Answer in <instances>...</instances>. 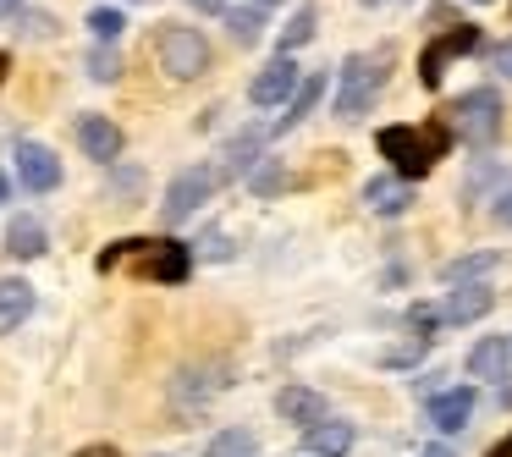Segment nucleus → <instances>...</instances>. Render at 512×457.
<instances>
[{
    "label": "nucleus",
    "mask_w": 512,
    "mask_h": 457,
    "mask_svg": "<svg viewBox=\"0 0 512 457\" xmlns=\"http://www.w3.org/2000/svg\"><path fill=\"white\" fill-rule=\"evenodd\" d=\"M28 314H34V287H28V281H17V276H6V281H0V336L17 331Z\"/></svg>",
    "instance_id": "dca6fc26"
},
{
    "label": "nucleus",
    "mask_w": 512,
    "mask_h": 457,
    "mask_svg": "<svg viewBox=\"0 0 512 457\" xmlns=\"http://www.w3.org/2000/svg\"><path fill=\"white\" fill-rule=\"evenodd\" d=\"M155 56H160V67H166V78H177V83L199 78V72L210 67V45H204V34H199V28H182V23L160 28Z\"/></svg>",
    "instance_id": "39448f33"
},
{
    "label": "nucleus",
    "mask_w": 512,
    "mask_h": 457,
    "mask_svg": "<svg viewBox=\"0 0 512 457\" xmlns=\"http://www.w3.org/2000/svg\"><path fill=\"white\" fill-rule=\"evenodd\" d=\"M78 457H122V452H116V446H83Z\"/></svg>",
    "instance_id": "473e14b6"
},
{
    "label": "nucleus",
    "mask_w": 512,
    "mask_h": 457,
    "mask_svg": "<svg viewBox=\"0 0 512 457\" xmlns=\"http://www.w3.org/2000/svg\"><path fill=\"white\" fill-rule=\"evenodd\" d=\"M490 457H512V435H507V441H501V446H496V452H490Z\"/></svg>",
    "instance_id": "c9c22d12"
},
{
    "label": "nucleus",
    "mask_w": 512,
    "mask_h": 457,
    "mask_svg": "<svg viewBox=\"0 0 512 457\" xmlns=\"http://www.w3.org/2000/svg\"><path fill=\"white\" fill-rule=\"evenodd\" d=\"M380 89H386V50L380 56H369V50L347 56L336 72V116H364L380 100Z\"/></svg>",
    "instance_id": "7ed1b4c3"
},
{
    "label": "nucleus",
    "mask_w": 512,
    "mask_h": 457,
    "mask_svg": "<svg viewBox=\"0 0 512 457\" xmlns=\"http://www.w3.org/2000/svg\"><path fill=\"white\" fill-rule=\"evenodd\" d=\"M364 6H380V0H364Z\"/></svg>",
    "instance_id": "ea45409f"
},
{
    "label": "nucleus",
    "mask_w": 512,
    "mask_h": 457,
    "mask_svg": "<svg viewBox=\"0 0 512 457\" xmlns=\"http://www.w3.org/2000/svg\"><path fill=\"white\" fill-rule=\"evenodd\" d=\"M188 6H193V12H221L226 17V0H188Z\"/></svg>",
    "instance_id": "2f4dec72"
},
{
    "label": "nucleus",
    "mask_w": 512,
    "mask_h": 457,
    "mask_svg": "<svg viewBox=\"0 0 512 457\" xmlns=\"http://www.w3.org/2000/svg\"><path fill=\"white\" fill-rule=\"evenodd\" d=\"M468 50H479V28L474 23L435 34L430 45H424V56H419V83H424V89H435V83L446 78V67H452L457 56H468Z\"/></svg>",
    "instance_id": "0eeeda50"
},
{
    "label": "nucleus",
    "mask_w": 512,
    "mask_h": 457,
    "mask_svg": "<svg viewBox=\"0 0 512 457\" xmlns=\"http://www.w3.org/2000/svg\"><path fill=\"white\" fill-rule=\"evenodd\" d=\"M446 133H457L463 144H490L501 133V94L496 89H468L463 100L446 105Z\"/></svg>",
    "instance_id": "20e7f679"
},
{
    "label": "nucleus",
    "mask_w": 512,
    "mask_h": 457,
    "mask_svg": "<svg viewBox=\"0 0 512 457\" xmlns=\"http://www.w3.org/2000/svg\"><path fill=\"white\" fill-rule=\"evenodd\" d=\"M226 28H232L237 45H259V34H265V12L259 6H243V12H226Z\"/></svg>",
    "instance_id": "5701e85b"
},
{
    "label": "nucleus",
    "mask_w": 512,
    "mask_h": 457,
    "mask_svg": "<svg viewBox=\"0 0 512 457\" xmlns=\"http://www.w3.org/2000/svg\"><path fill=\"white\" fill-rule=\"evenodd\" d=\"M50 248V237H45V226L34 221V215H17L12 226H6V254L12 259H39Z\"/></svg>",
    "instance_id": "a211bd4d"
},
{
    "label": "nucleus",
    "mask_w": 512,
    "mask_h": 457,
    "mask_svg": "<svg viewBox=\"0 0 512 457\" xmlns=\"http://www.w3.org/2000/svg\"><path fill=\"white\" fill-rule=\"evenodd\" d=\"M490 215H496L501 226H512V188H507V193H501V199H496V210H490Z\"/></svg>",
    "instance_id": "7c9ffc66"
},
{
    "label": "nucleus",
    "mask_w": 512,
    "mask_h": 457,
    "mask_svg": "<svg viewBox=\"0 0 512 457\" xmlns=\"http://www.w3.org/2000/svg\"><path fill=\"white\" fill-rule=\"evenodd\" d=\"M358 441V430L347 419H325L314 424V430H303V446H309V457H347Z\"/></svg>",
    "instance_id": "2eb2a0df"
},
{
    "label": "nucleus",
    "mask_w": 512,
    "mask_h": 457,
    "mask_svg": "<svg viewBox=\"0 0 512 457\" xmlns=\"http://www.w3.org/2000/svg\"><path fill=\"white\" fill-rule=\"evenodd\" d=\"M23 34H34V39H50V17H39V12H23Z\"/></svg>",
    "instance_id": "c756f323"
},
{
    "label": "nucleus",
    "mask_w": 512,
    "mask_h": 457,
    "mask_svg": "<svg viewBox=\"0 0 512 457\" xmlns=\"http://www.w3.org/2000/svg\"><path fill=\"white\" fill-rule=\"evenodd\" d=\"M298 89H303L298 61H292V56H276V61H270V67L254 78V83H248V100H254V105H287Z\"/></svg>",
    "instance_id": "6e6552de"
},
{
    "label": "nucleus",
    "mask_w": 512,
    "mask_h": 457,
    "mask_svg": "<svg viewBox=\"0 0 512 457\" xmlns=\"http://www.w3.org/2000/svg\"><path fill=\"white\" fill-rule=\"evenodd\" d=\"M221 386H226V369H182L177 386H171V397L177 402H210Z\"/></svg>",
    "instance_id": "6ab92c4d"
},
{
    "label": "nucleus",
    "mask_w": 512,
    "mask_h": 457,
    "mask_svg": "<svg viewBox=\"0 0 512 457\" xmlns=\"http://www.w3.org/2000/svg\"><path fill=\"white\" fill-rule=\"evenodd\" d=\"M496 292L485 281H468V287H452V298L441 303V325H468V320H485Z\"/></svg>",
    "instance_id": "f8f14e48"
},
{
    "label": "nucleus",
    "mask_w": 512,
    "mask_h": 457,
    "mask_svg": "<svg viewBox=\"0 0 512 457\" xmlns=\"http://www.w3.org/2000/svg\"><path fill=\"white\" fill-rule=\"evenodd\" d=\"M320 94H325V78H320V72H309V78H303V89H298V94H292V100H287V116H281V122H276V133H287L292 122H303V116L314 111V100H320Z\"/></svg>",
    "instance_id": "aec40b11"
},
{
    "label": "nucleus",
    "mask_w": 512,
    "mask_h": 457,
    "mask_svg": "<svg viewBox=\"0 0 512 457\" xmlns=\"http://www.w3.org/2000/svg\"><path fill=\"white\" fill-rule=\"evenodd\" d=\"M100 270H133V276H149V281H188L193 270V254L171 237H127V243H111L100 254Z\"/></svg>",
    "instance_id": "f257e3e1"
},
{
    "label": "nucleus",
    "mask_w": 512,
    "mask_h": 457,
    "mask_svg": "<svg viewBox=\"0 0 512 457\" xmlns=\"http://www.w3.org/2000/svg\"><path fill=\"white\" fill-rule=\"evenodd\" d=\"M474 6H485V0H474Z\"/></svg>",
    "instance_id": "a19ab883"
},
{
    "label": "nucleus",
    "mask_w": 512,
    "mask_h": 457,
    "mask_svg": "<svg viewBox=\"0 0 512 457\" xmlns=\"http://www.w3.org/2000/svg\"><path fill=\"white\" fill-rule=\"evenodd\" d=\"M314 28H320V12H314V6H298V12H292V23L281 28V56H292V50L309 45Z\"/></svg>",
    "instance_id": "412c9836"
},
{
    "label": "nucleus",
    "mask_w": 512,
    "mask_h": 457,
    "mask_svg": "<svg viewBox=\"0 0 512 457\" xmlns=\"http://www.w3.org/2000/svg\"><path fill=\"white\" fill-rule=\"evenodd\" d=\"M276 413L287 424H303V430H314V424L331 419V413H325V397H320V391H309V386H287L276 397Z\"/></svg>",
    "instance_id": "4468645a"
},
{
    "label": "nucleus",
    "mask_w": 512,
    "mask_h": 457,
    "mask_svg": "<svg viewBox=\"0 0 512 457\" xmlns=\"http://www.w3.org/2000/svg\"><path fill=\"white\" fill-rule=\"evenodd\" d=\"M12 12H23V0H0V17H12Z\"/></svg>",
    "instance_id": "f704fd0d"
},
{
    "label": "nucleus",
    "mask_w": 512,
    "mask_h": 457,
    "mask_svg": "<svg viewBox=\"0 0 512 457\" xmlns=\"http://www.w3.org/2000/svg\"><path fill=\"white\" fill-rule=\"evenodd\" d=\"M419 457H457V452H452V446H424Z\"/></svg>",
    "instance_id": "72a5a7b5"
},
{
    "label": "nucleus",
    "mask_w": 512,
    "mask_h": 457,
    "mask_svg": "<svg viewBox=\"0 0 512 457\" xmlns=\"http://www.w3.org/2000/svg\"><path fill=\"white\" fill-rule=\"evenodd\" d=\"M281 182H287V171H281V160H259V166L248 171V188H254V193H276Z\"/></svg>",
    "instance_id": "bb28decb"
},
{
    "label": "nucleus",
    "mask_w": 512,
    "mask_h": 457,
    "mask_svg": "<svg viewBox=\"0 0 512 457\" xmlns=\"http://www.w3.org/2000/svg\"><path fill=\"white\" fill-rule=\"evenodd\" d=\"M254 6H276V0H254Z\"/></svg>",
    "instance_id": "58836bf2"
},
{
    "label": "nucleus",
    "mask_w": 512,
    "mask_h": 457,
    "mask_svg": "<svg viewBox=\"0 0 512 457\" xmlns=\"http://www.w3.org/2000/svg\"><path fill=\"white\" fill-rule=\"evenodd\" d=\"M364 204H369L375 215H402V210L413 204V188H408L402 177H375V182L364 188Z\"/></svg>",
    "instance_id": "f3484780"
},
{
    "label": "nucleus",
    "mask_w": 512,
    "mask_h": 457,
    "mask_svg": "<svg viewBox=\"0 0 512 457\" xmlns=\"http://www.w3.org/2000/svg\"><path fill=\"white\" fill-rule=\"evenodd\" d=\"M490 67H496V72H501V78H507V83H512V39H501V45H496V50H490Z\"/></svg>",
    "instance_id": "cd10ccee"
},
{
    "label": "nucleus",
    "mask_w": 512,
    "mask_h": 457,
    "mask_svg": "<svg viewBox=\"0 0 512 457\" xmlns=\"http://www.w3.org/2000/svg\"><path fill=\"white\" fill-rule=\"evenodd\" d=\"M199 248H204V254H210V259H232V243H226L221 232H210V237H204Z\"/></svg>",
    "instance_id": "c85d7f7f"
},
{
    "label": "nucleus",
    "mask_w": 512,
    "mask_h": 457,
    "mask_svg": "<svg viewBox=\"0 0 512 457\" xmlns=\"http://www.w3.org/2000/svg\"><path fill=\"white\" fill-rule=\"evenodd\" d=\"M6 72H12V56H0V83H6Z\"/></svg>",
    "instance_id": "e433bc0d"
},
{
    "label": "nucleus",
    "mask_w": 512,
    "mask_h": 457,
    "mask_svg": "<svg viewBox=\"0 0 512 457\" xmlns=\"http://www.w3.org/2000/svg\"><path fill=\"white\" fill-rule=\"evenodd\" d=\"M83 67H89V78H94V83H116V78H122V56H116L111 45L89 50V61H83Z\"/></svg>",
    "instance_id": "393cba45"
},
{
    "label": "nucleus",
    "mask_w": 512,
    "mask_h": 457,
    "mask_svg": "<svg viewBox=\"0 0 512 457\" xmlns=\"http://www.w3.org/2000/svg\"><path fill=\"white\" fill-rule=\"evenodd\" d=\"M496 259L501 254H468V259H452V265H446V281H452V287H468V281H479L485 276V270H496Z\"/></svg>",
    "instance_id": "4be33fe9"
},
{
    "label": "nucleus",
    "mask_w": 512,
    "mask_h": 457,
    "mask_svg": "<svg viewBox=\"0 0 512 457\" xmlns=\"http://www.w3.org/2000/svg\"><path fill=\"white\" fill-rule=\"evenodd\" d=\"M226 177H232L226 166H193V171H182V177L166 188V204H160L166 226H182L204 199H215V193H221V182H226Z\"/></svg>",
    "instance_id": "423d86ee"
},
{
    "label": "nucleus",
    "mask_w": 512,
    "mask_h": 457,
    "mask_svg": "<svg viewBox=\"0 0 512 457\" xmlns=\"http://www.w3.org/2000/svg\"><path fill=\"white\" fill-rule=\"evenodd\" d=\"M468 419H474V391H468V386H452V391H435V397H430V424L441 435L463 430Z\"/></svg>",
    "instance_id": "ddd939ff"
},
{
    "label": "nucleus",
    "mask_w": 512,
    "mask_h": 457,
    "mask_svg": "<svg viewBox=\"0 0 512 457\" xmlns=\"http://www.w3.org/2000/svg\"><path fill=\"white\" fill-rule=\"evenodd\" d=\"M78 144H83L89 160L111 166V160L122 155V127H116L111 116H78Z\"/></svg>",
    "instance_id": "9b49d317"
},
{
    "label": "nucleus",
    "mask_w": 512,
    "mask_h": 457,
    "mask_svg": "<svg viewBox=\"0 0 512 457\" xmlns=\"http://www.w3.org/2000/svg\"><path fill=\"white\" fill-rule=\"evenodd\" d=\"M446 138H452L446 127H380L375 149L397 166L402 182H413V177H424V171L446 155Z\"/></svg>",
    "instance_id": "f03ea898"
},
{
    "label": "nucleus",
    "mask_w": 512,
    "mask_h": 457,
    "mask_svg": "<svg viewBox=\"0 0 512 457\" xmlns=\"http://www.w3.org/2000/svg\"><path fill=\"white\" fill-rule=\"evenodd\" d=\"M89 28H94V39H100V45H116V39H122V28H127V17L116 12V6H100V12H89Z\"/></svg>",
    "instance_id": "a878e982"
},
{
    "label": "nucleus",
    "mask_w": 512,
    "mask_h": 457,
    "mask_svg": "<svg viewBox=\"0 0 512 457\" xmlns=\"http://www.w3.org/2000/svg\"><path fill=\"white\" fill-rule=\"evenodd\" d=\"M204 457H254V435L248 430H221L210 446H204Z\"/></svg>",
    "instance_id": "b1692460"
},
{
    "label": "nucleus",
    "mask_w": 512,
    "mask_h": 457,
    "mask_svg": "<svg viewBox=\"0 0 512 457\" xmlns=\"http://www.w3.org/2000/svg\"><path fill=\"white\" fill-rule=\"evenodd\" d=\"M17 177H23L28 193H50L61 188V160L45 144H17Z\"/></svg>",
    "instance_id": "1a4fd4ad"
},
{
    "label": "nucleus",
    "mask_w": 512,
    "mask_h": 457,
    "mask_svg": "<svg viewBox=\"0 0 512 457\" xmlns=\"http://www.w3.org/2000/svg\"><path fill=\"white\" fill-rule=\"evenodd\" d=\"M468 375L474 380H507L512 375V336H479L468 347Z\"/></svg>",
    "instance_id": "9d476101"
},
{
    "label": "nucleus",
    "mask_w": 512,
    "mask_h": 457,
    "mask_svg": "<svg viewBox=\"0 0 512 457\" xmlns=\"http://www.w3.org/2000/svg\"><path fill=\"white\" fill-rule=\"evenodd\" d=\"M0 204H6V177H0Z\"/></svg>",
    "instance_id": "4c0bfd02"
}]
</instances>
